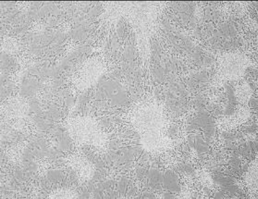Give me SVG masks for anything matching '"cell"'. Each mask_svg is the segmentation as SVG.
I'll use <instances>...</instances> for the list:
<instances>
[{
  "label": "cell",
  "mask_w": 258,
  "mask_h": 199,
  "mask_svg": "<svg viewBox=\"0 0 258 199\" xmlns=\"http://www.w3.org/2000/svg\"><path fill=\"white\" fill-rule=\"evenodd\" d=\"M69 135L75 142L98 149L105 148L107 138L94 119L76 117L67 123Z\"/></svg>",
  "instance_id": "obj_1"
},
{
  "label": "cell",
  "mask_w": 258,
  "mask_h": 199,
  "mask_svg": "<svg viewBox=\"0 0 258 199\" xmlns=\"http://www.w3.org/2000/svg\"><path fill=\"white\" fill-rule=\"evenodd\" d=\"M71 167L83 181H88L94 176V170L89 161L80 157H73L70 160Z\"/></svg>",
  "instance_id": "obj_2"
},
{
  "label": "cell",
  "mask_w": 258,
  "mask_h": 199,
  "mask_svg": "<svg viewBox=\"0 0 258 199\" xmlns=\"http://www.w3.org/2000/svg\"><path fill=\"white\" fill-rule=\"evenodd\" d=\"M51 198H77L79 197L78 192L68 188H59L54 190L49 195Z\"/></svg>",
  "instance_id": "obj_3"
}]
</instances>
